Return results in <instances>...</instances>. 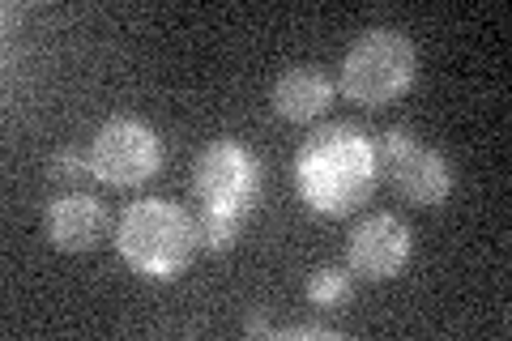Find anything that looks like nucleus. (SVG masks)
<instances>
[{
  "label": "nucleus",
  "instance_id": "obj_10",
  "mask_svg": "<svg viewBox=\"0 0 512 341\" xmlns=\"http://www.w3.org/2000/svg\"><path fill=\"white\" fill-rule=\"evenodd\" d=\"M244 218L248 214H231V209H210L201 205L197 214H192V226H197V252H231L239 231H244Z\"/></svg>",
  "mask_w": 512,
  "mask_h": 341
},
{
  "label": "nucleus",
  "instance_id": "obj_8",
  "mask_svg": "<svg viewBox=\"0 0 512 341\" xmlns=\"http://www.w3.org/2000/svg\"><path fill=\"white\" fill-rule=\"evenodd\" d=\"M43 235L56 252H90L107 235V209L99 197L73 188L43 209Z\"/></svg>",
  "mask_w": 512,
  "mask_h": 341
},
{
  "label": "nucleus",
  "instance_id": "obj_3",
  "mask_svg": "<svg viewBox=\"0 0 512 341\" xmlns=\"http://www.w3.org/2000/svg\"><path fill=\"white\" fill-rule=\"evenodd\" d=\"M414 69H419V52L406 30L397 26H372L346 47L338 86L350 103L359 107H384L414 86Z\"/></svg>",
  "mask_w": 512,
  "mask_h": 341
},
{
  "label": "nucleus",
  "instance_id": "obj_6",
  "mask_svg": "<svg viewBox=\"0 0 512 341\" xmlns=\"http://www.w3.org/2000/svg\"><path fill=\"white\" fill-rule=\"evenodd\" d=\"M163 167V141L137 116H111L90 137V171L111 188L146 184Z\"/></svg>",
  "mask_w": 512,
  "mask_h": 341
},
{
  "label": "nucleus",
  "instance_id": "obj_2",
  "mask_svg": "<svg viewBox=\"0 0 512 341\" xmlns=\"http://www.w3.org/2000/svg\"><path fill=\"white\" fill-rule=\"evenodd\" d=\"M120 261L150 282H171L197 256V226L184 205L167 197H141L116 222Z\"/></svg>",
  "mask_w": 512,
  "mask_h": 341
},
{
  "label": "nucleus",
  "instance_id": "obj_9",
  "mask_svg": "<svg viewBox=\"0 0 512 341\" xmlns=\"http://www.w3.org/2000/svg\"><path fill=\"white\" fill-rule=\"evenodd\" d=\"M329 103H333V81L316 64H291L274 81V111L291 124H308L316 116H325Z\"/></svg>",
  "mask_w": 512,
  "mask_h": 341
},
{
  "label": "nucleus",
  "instance_id": "obj_7",
  "mask_svg": "<svg viewBox=\"0 0 512 341\" xmlns=\"http://www.w3.org/2000/svg\"><path fill=\"white\" fill-rule=\"evenodd\" d=\"M410 261V226L393 214H367L346 243V269L363 282H389Z\"/></svg>",
  "mask_w": 512,
  "mask_h": 341
},
{
  "label": "nucleus",
  "instance_id": "obj_11",
  "mask_svg": "<svg viewBox=\"0 0 512 341\" xmlns=\"http://www.w3.org/2000/svg\"><path fill=\"white\" fill-rule=\"evenodd\" d=\"M350 286H355V273H350V269L320 265V269L308 273V282H303V295H308L316 307H333V303H346L350 299Z\"/></svg>",
  "mask_w": 512,
  "mask_h": 341
},
{
  "label": "nucleus",
  "instance_id": "obj_4",
  "mask_svg": "<svg viewBox=\"0 0 512 341\" xmlns=\"http://www.w3.org/2000/svg\"><path fill=\"white\" fill-rule=\"evenodd\" d=\"M376 162L380 171H389L393 188L402 192V201L419 209H440L453 192V167L436 145H423L410 128H384L376 137Z\"/></svg>",
  "mask_w": 512,
  "mask_h": 341
},
{
  "label": "nucleus",
  "instance_id": "obj_14",
  "mask_svg": "<svg viewBox=\"0 0 512 341\" xmlns=\"http://www.w3.org/2000/svg\"><path fill=\"white\" fill-rule=\"evenodd\" d=\"M244 333H248V337H274V324H269L265 312L256 307V312H248V320H244Z\"/></svg>",
  "mask_w": 512,
  "mask_h": 341
},
{
  "label": "nucleus",
  "instance_id": "obj_5",
  "mask_svg": "<svg viewBox=\"0 0 512 341\" xmlns=\"http://www.w3.org/2000/svg\"><path fill=\"white\" fill-rule=\"evenodd\" d=\"M261 158H256L244 141L218 137L192 162V197L210 209H231V214H248L261 197Z\"/></svg>",
  "mask_w": 512,
  "mask_h": 341
},
{
  "label": "nucleus",
  "instance_id": "obj_12",
  "mask_svg": "<svg viewBox=\"0 0 512 341\" xmlns=\"http://www.w3.org/2000/svg\"><path fill=\"white\" fill-rule=\"evenodd\" d=\"M90 171V150H77V145H60V150H52V158H47V180L56 184H82Z\"/></svg>",
  "mask_w": 512,
  "mask_h": 341
},
{
  "label": "nucleus",
  "instance_id": "obj_13",
  "mask_svg": "<svg viewBox=\"0 0 512 341\" xmlns=\"http://www.w3.org/2000/svg\"><path fill=\"white\" fill-rule=\"evenodd\" d=\"M274 337H320V341H342V329H329V324H286V329H274Z\"/></svg>",
  "mask_w": 512,
  "mask_h": 341
},
{
  "label": "nucleus",
  "instance_id": "obj_1",
  "mask_svg": "<svg viewBox=\"0 0 512 341\" xmlns=\"http://www.w3.org/2000/svg\"><path fill=\"white\" fill-rule=\"evenodd\" d=\"M376 180V141L355 124H325L295 150V192L312 214H355L376 192Z\"/></svg>",
  "mask_w": 512,
  "mask_h": 341
}]
</instances>
